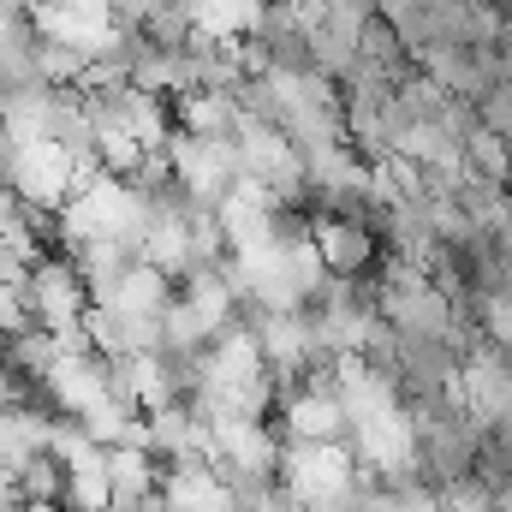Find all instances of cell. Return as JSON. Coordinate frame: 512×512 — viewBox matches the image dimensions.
Listing matches in <instances>:
<instances>
[{
  "label": "cell",
  "instance_id": "cell-1",
  "mask_svg": "<svg viewBox=\"0 0 512 512\" xmlns=\"http://www.w3.org/2000/svg\"><path fill=\"white\" fill-rule=\"evenodd\" d=\"M310 245H316V256H322V268H334V274H358V268L376 256V233H370L364 221L322 215V221L310 227Z\"/></svg>",
  "mask_w": 512,
  "mask_h": 512
}]
</instances>
